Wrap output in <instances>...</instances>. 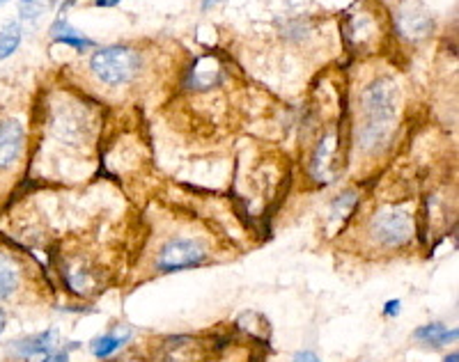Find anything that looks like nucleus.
Wrapping results in <instances>:
<instances>
[{"label":"nucleus","mask_w":459,"mask_h":362,"mask_svg":"<svg viewBox=\"0 0 459 362\" xmlns=\"http://www.w3.org/2000/svg\"><path fill=\"white\" fill-rule=\"evenodd\" d=\"M402 110V88L391 73L370 78L359 90L354 147L363 159L381 156L395 138V125Z\"/></svg>","instance_id":"obj_1"},{"label":"nucleus","mask_w":459,"mask_h":362,"mask_svg":"<svg viewBox=\"0 0 459 362\" xmlns=\"http://www.w3.org/2000/svg\"><path fill=\"white\" fill-rule=\"evenodd\" d=\"M85 73L94 88L120 94L138 88L150 73V53L134 44H110L97 48L85 63Z\"/></svg>","instance_id":"obj_2"},{"label":"nucleus","mask_w":459,"mask_h":362,"mask_svg":"<svg viewBox=\"0 0 459 362\" xmlns=\"http://www.w3.org/2000/svg\"><path fill=\"white\" fill-rule=\"evenodd\" d=\"M413 216L404 207L377 209L363 223V244L375 253H395L413 241Z\"/></svg>","instance_id":"obj_3"},{"label":"nucleus","mask_w":459,"mask_h":362,"mask_svg":"<svg viewBox=\"0 0 459 362\" xmlns=\"http://www.w3.org/2000/svg\"><path fill=\"white\" fill-rule=\"evenodd\" d=\"M212 259V244L200 234L178 232L170 234L157 246L152 254V273L166 275L175 271L195 269V266L207 264Z\"/></svg>","instance_id":"obj_4"},{"label":"nucleus","mask_w":459,"mask_h":362,"mask_svg":"<svg viewBox=\"0 0 459 362\" xmlns=\"http://www.w3.org/2000/svg\"><path fill=\"white\" fill-rule=\"evenodd\" d=\"M48 131L56 142H60L67 150H88L94 140L97 122L94 113L85 104L76 99H65L63 104H56L51 119H48Z\"/></svg>","instance_id":"obj_5"},{"label":"nucleus","mask_w":459,"mask_h":362,"mask_svg":"<svg viewBox=\"0 0 459 362\" xmlns=\"http://www.w3.org/2000/svg\"><path fill=\"white\" fill-rule=\"evenodd\" d=\"M28 134L19 117H0V177L14 175L26 156Z\"/></svg>","instance_id":"obj_6"},{"label":"nucleus","mask_w":459,"mask_h":362,"mask_svg":"<svg viewBox=\"0 0 459 362\" xmlns=\"http://www.w3.org/2000/svg\"><path fill=\"white\" fill-rule=\"evenodd\" d=\"M395 30L397 35L404 37L407 42H423L434 32V16L418 3H407L395 10Z\"/></svg>","instance_id":"obj_7"},{"label":"nucleus","mask_w":459,"mask_h":362,"mask_svg":"<svg viewBox=\"0 0 459 362\" xmlns=\"http://www.w3.org/2000/svg\"><path fill=\"white\" fill-rule=\"evenodd\" d=\"M379 19L375 16V12L366 10V7L350 12L344 19V39L356 51L375 47V42L379 39Z\"/></svg>","instance_id":"obj_8"},{"label":"nucleus","mask_w":459,"mask_h":362,"mask_svg":"<svg viewBox=\"0 0 459 362\" xmlns=\"http://www.w3.org/2000/svg\"><path fill=\"white\" fill-rule=\"evenodd\" d=\"M26 289V266L10 250L0 248V303L14 300Z\"/></svg>","instance_id":"obj_9"},{"label":"nucleus","mask_w":459,"mask_h":362,"mask_svg":"<svg viewBox=\"0 0 459 362\" xmlns=\"http://www.w3.org/2000/svg\"><path fill=\"white\" fill-rule=\"evenodd\" d=\"M161 362H207V349L194 337H172L161 347Z\"/></svg>","instance_id":"obj_10"},{"label":"nucleus","mask_w":459,"mask_h":362,"mask_svg":"<svg viewBox=\"0 0 459 362\" xmlns=\"http://www.w3.org/2000/svg\"><path fill=\"white\" fill-rule=\"evenodd\" d=\"M56 344V331H47L39 332V335L26 337V340L14 341V353L22 358H30V356H48Z\"/></svg>","instance_id":"obj_11"},{"label":"nucleus","mask_w":459,"mask_h":362,"mask_svg":"<svg viewBox=\"0 0 459 362\" xmlns=\"http://www.w3.org/2000/svg\"><path fill=\"white\" fill-rule=\"evenodd\" d=\"M51 39L56 44H65V47H72L76 48V51H88V48H92V39H88V37L81 35L79 30H74L72 26H69L65 19H57L56 23H53L51 28Z\"/></svg>","instance_id":"obj_12"},{"label":"nucleus","mask_w":459,"mask_h":362,"mask_svg":"<svg viewBox=\"0 0 459 362\" xmlns=\"http://www.w3.org/2000/svg\"><path fill=\"white\" fill-rule=\"evenodd\" d=\"M416 340L420 341V344H425V347L441 349V347H448L450 341L457 340V331H455V328L450 331V328H446L444 323L434 321V323H428V326L418 328Z\"/></svg>","instance_id":"obj_13"},{"label":"nucleus","mask_w":459,"mask_h":362,"mask_svg":"<svg viewBox=\"0 0 459 362\" xmlns=\"http://www.w3.org/2000/svg\"><path fill=\"white\" fill-rule=\"evenodd\" d=\"M22 26L16 22H10L3 26V30H0V60H5V57H10L12 53L19 48V44H22Z\"/></svg>","instance_id":"obj_14"},{"label":"nucleus","mask_w":459,"mask_h":362,"mask_svg":"<svg viewBox=\"0 0 459 362\" xmlns=\"http://www.w3.org/2000/svg\"><path fill=\"white\" fill-rule=\"evenodd\" d=\"M129 335H104V337H97L92 341V353L97 358H108L110 353H115L120 347H125Z\"/></svg>","instance_id":"obj_15"},{"label":"nucleus","mask_w":459,"mask_h":362,"mask_svg":"<svg viewBox=\"0 0 459 362\" xmlns=\"http://www.w3.org/2000/svg\"><path fill=\"white\" fill-rule=\"evenodd\" d=\"M53 3H56V0H19L22 19H26V22H35L37 16H42L44 12L51 10Z\"/></svg>","instance_id":"obj_16"},{"label":"nucleus","mask_w":459,"mask_h":362,"mask_svg":"<svg viewBox=\"0 0 459 362\" xmlns=\"http://www.w3.org/2000/svg\"><path fill=\"white\" fill-rule=\"evenodd\" d=\"M292 362H322V360H319V358L315 356L313 351H301V353H297V356H294Z\"/></svg>","instance_id":"obj_17"},{"label":"nucleus","mask_w":459,"mask_h":362,"mask_svg":"<svg viewBox=\"0 0 459 362\" xmlns=\"http://www.w3.org/2000/svg\"><path fill=\"white\" fill-rule=\"evenodd\" d=\"M42 362H69V356L65 351H60V353H48L47 358H44Z\"/></svg>","instance_id":"obj_18"},{"label":"nucleus","mask_w":459,"mask_h":362,"mask_svg":"<svg viewBox=\"0 0 459 362\" xmlns=\"http://www.w3.org/2000/svg\"><path fill=\"white\" fill-rule=\"evenodd\" d=\"M120 3V0H94V5L97 7H115Z\"/></svg>","instance_id":"obj_19"},{"label":"nucleus","mask_w":459,"mask_h":362,"mask_svg":"<svg viewBox=\"0 0 459 362\" xmlns=\"http://www.w3.org/2000/svg\"><path fill=\"white\" fill-rule=\"evenodd\" d=\"M397 310H400V303H397V300H393V303L386 306V315H397Z\"/></svg>","instance_id":"obj_20"},{"label":"nucleus","mask_w":459,"mask_h":362,"mask_svg":"<svg viewBox=\"0 0 459 362\" xmlns=\"http://www.w3.org/2000/svg\"><path fill=\"white\" fill-rule=\"evenodd\" d=\"M7 326V315L3 310H0V335H3V331H5Z\"/></svg>","instance_id":"obj_21"},{"label":"nucleus","mask_w":459,"mask_h":362,"mask_svg":"<svg viewBox=\"0 0 459 362\" xmlns=\"http://www.w3.org/2000/svg\"><path fill=\"white\" fill-rule=\"evenodd\" d=\"M444 362H459L457 351H453V353H450V356H446V360H444Z\"/></svg>","instance_id":"obj_22"},{"label":"nucleus","mask_w":459,"mask_h":362,"mask_svg":"<svg viewBox=\"0 0 459 362\" xmlns=\"http://www.w3.org/2000/svg\"><path fill=\"white\" fill-rule=\"evenodd\" d=\"M216 3H221V0H203V7H212L216 5Z\"/></svg>","instance_id":"obj_23"},{"label":"nucleus","mask_w":459,"mask_h":362,"mask_svg":"<svg viewBox=\"0 0 459 362\" xmlns=\"http://www.w3.org/2000/svg\"><path fill=\"white\" fill-rule=\"evenodd\" d=\"M5 3H10V0H0V5H5Z\"/></svg>","instance_id":"obj_24"}]
</instances>
